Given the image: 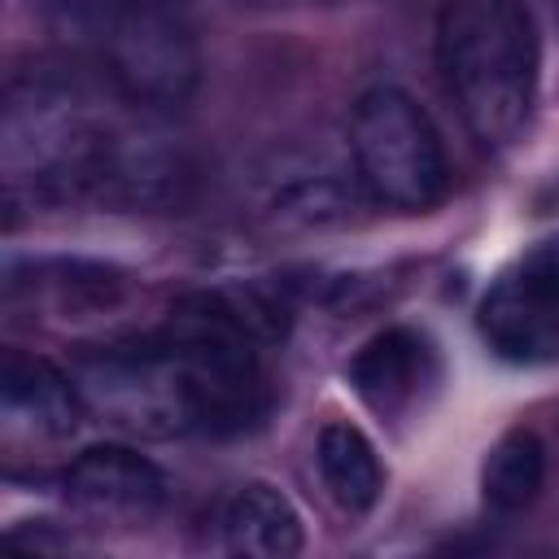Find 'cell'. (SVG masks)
Returning a JSON list of instances; mask_svg holds the SVG:
<instances>
[{"instance_id": "cell-1", "label": "cell", "mask_w": 559, "mask_h": 559, "mask_svg": "<svg viewBox=\"0 0 559 559\" xmlns=\"http://www.w3.org/2000/svg\"><path fill=\"white\" fill-rule=\"evenodd\" d=\"M437 70L476 144H515L533 118L542 79V39L528 0H441Z\"/></svg>"}, {"instance_id": "cell-2", "label": "cell", "mask_w": 559, "mask_h": 559, "mask_svg": "<svg viewBox=\"0 0 559 559\" xmlns=\"http://www.w3.org/2000/svg\"><path fill=\"white\" fill-rule=\"evenodd\" d=\"M349 162L358 188L389 210H432L450 192V166L432 118L397 87H371L349 114Z\"/></svg>"}, {"instance_id": "cell-3", "label": "cell", "mask_w": 559, "mask_h": 559, "mask_svg": "<svg viewBox=\"0 0 559 559\" xmlns=\"http://www.w3.org/2000/svg\"><path fill=\"white\" fill-rule=\"evenodd\" d=\"M74 384L87 411H96L105 424L131 437L166 441V437L201 432L188 376L162 328L148 336H127L83 349L74 362Z\"/></svg>"}, {"instance_id": "cell-4", "label": "cell", "mask_w": 559, "mask_h": 559, "mask_svg": "<svg viewBox=\"0 0 559 559\" xmlns=\"http://www.w3.org/2000/svg\"><path fill=\"white\" fill-rule=\"evenodd\" d=\"M100 61L114 92L135 109H179L201 79L197 39L157 4H114L109 31L100 35Z\"/></svg>"}, {"instance_id": "cell-5", "label": "cell", "mask_w": 559, "mask_h": 559, "mask_svg": "<svg viewBox=\"0 0 559 559\" xmlns=\"http://www.w3.org/2000/svg\"><path fill=\"white\" fill-rule=\"evenodd\" d=\"M476 328L502 362L542 367L559 358V236L528 245L493 275Z\"/></svg>"}, {"instance_id": "cell-6", "label": "cell", "mask_w": 559, "mask_h": 559, "mask_svg": "<svg viewBox=\"0 0 559 559\" xmlns=\"http://www.w3.org/2000/svg\"><path fill=\"white\" fill-rule=\"evenodd\" d=\"M87 402L74 384L70 371H61L57 362L26 354V349H4L0 362V419H4V437L9 441H66L79 419H83Z\"/></svg>"}, {"instance_id": "cell-7", "label": "cell", "mask_w": 559, "mask_h": 559, "mask_svg": "<svg viewBox=\"0 0 559 559\" xmlns=\"http://www.w3.org/2000/svg\"><path fill=\"white\" fill-rule=\"evenodd\" d=\"M66 498L96 515V520H148L166 502V476L157 463L127 445H87L79 459H70L66 476Z\"/></svg>"}, {"instance_id": "cell-8", "label": "cell", "mask_w": 559, "mask_h": 559, "mask_svg": "<svg viewBox=\"0 0 559 559\" xmlns=\"http://www.w3.org/2000/svg\"><path fill=\"white\" fill-rule=\"evenodd\" d=\"M349 384L376 415H402L437 384V349L415 328H384L349 358Z\"/></svg>"}, {"instance_id": "cell-9", "label": "cell", "mask_w": 559, "mask_h": 559, "mask_svg": "<svg viewBox=\"0 0 559 559\" xmlns=\"http://www.w3.org/2000/svg\"><path fill=\"white\" fill-rule=\"evenodd\" d=\"M218 524H223V546L231 555H245V559H293L306 546V528H301L297 507L262 480L240 485L223 502Z\"/></svg>"}, {"instance_id": "cell-10", "label": "cell", "mask_w": 559, "mask_h": 559, "mask_svg": "<svg viewBox=\"0 0 559 559\" xmlns=\"http://www.w3.org/2000/svg\"><path fill=\"white\" fill-rule=\"evenodd\" d=\"M314 463L323 476V489L332 493V502L349 515H367L380 493H384V467L376 445L367 441L362 428L354 424H323L319 441H314Z\"/></svg>"}, {"instance_id": "cell-11", "label": "cell", "mask_w": 559, "mask_h": 559, "mask_svg": "<svg viewBox=\"0 0 559 559\" xmlns=\"http://www.w3.org/2000/svg\"><path fill=\"white\" fill-rule=\"evenodd\" d=\"M542 480H546V445L528 428L502 432L485 454L480 493H485V507L498 515H520L524 507H533V498L542 493Z\"/></svg>"}, {"instance_id": "cell-12", "label": "cell", "mask_w": 559, "mask_h": 559, "mask_svg": "<svg viewBox=\"0 0 559 559\" xmlns=\"http://www.w3.org/2000/svg\"><path fill=\"white\" fill-rule=\"evenodd\" d=\"M109 4H157V0H109Z\"/></svg>"}]
</instances>
